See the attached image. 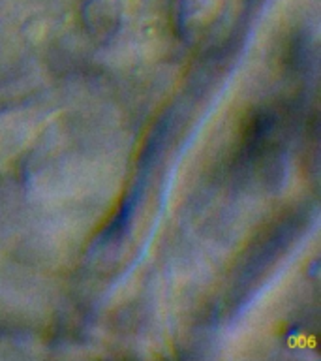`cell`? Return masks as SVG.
I'll return each instance as SVG.
<instances>
[{
    "label": "cell",
    "mask_w": 321,
    "mask_h": 361,
    "mask_svg": "<svg viewBox=\"0 0 321 361\" xmlns=\"http://www.w3.org/2000/svg\"><path fill=\"white\" fill-rule=\"evenodd\" d=\"M282 111L275 107H261L248 117L242 134L241 158L244 164L276 158L282 151L284 121Z\"/></svg>",
    "instance_id": "obj_1"
}]
</instances>
